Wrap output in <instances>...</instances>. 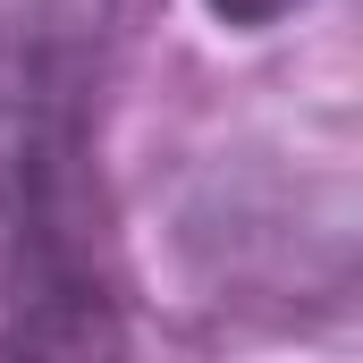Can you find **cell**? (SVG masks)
I'll return each mask as SVG.
<instances>
[{"mask_svg": "<svg viewBox=\"0 0 363 363\" xmlns=\"http://www.w3.org/2000/svg\"><path fill=\"white\" fill-rule=\"evenodd\" d=\"M110 0H0V347H118L93 271V77Z\"/></svg>", "mask_w": 363, "mask_h": 363, "instance_id": "1", "label": "cell"}, {"mask_svg": "<svg viewBox=\"0 0 363 363\" xmlns=\"http://www.w3.org/2000/svg\"><path fill=\"white\" fill-rule=\"evenodd\" d=\"M220 26H245V34H262V26H279V17H296L304 0H203Z\"/></svg>", "mask_w": 363, "mask_h": 363, "instance_id": "2", "label": "cell"}]
</instances>
